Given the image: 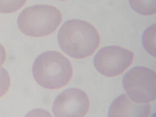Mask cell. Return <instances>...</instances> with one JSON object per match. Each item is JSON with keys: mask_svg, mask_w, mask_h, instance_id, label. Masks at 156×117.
<instances>
[{"mask_svg": "<svg viewBox=\"0 0 156 117\" xmlns=\"http://www.w3.org/2000/svg\"><path fill=\"white\" fill-rule=\"evenodd\" d=\"M58 40L63 52L73 58L80 59L93 55L99 46L100 37L97 29L91 23L72 19L62 26Z\"/></svg>", "mask_w": 156, "mask_h": 117, "instance_id": "cell-1", "label": "cell"}, {"mask_svg": "<svg viewBox=\"0 0 156 117\" xmlns=\"http://www.w3.org/2000/svg\"><path fill=\"white\" fill-rule=\"evenodd\" d=\"M32 71L38 85L49 90L65 86L73 73L69 60L61 53L53 51H47L38 55L34 61Z\"/></svg>", "mask_w": 156, "mask_h": 117, "instance_id": "cell-2", "label": "cell"}, {"mask_svg": "<svg viewBox=\"0 0 156 117\" xmlns=\"http://www.w3.org/2000/svg\"><path fill=\"white\" fill-rule=\"evenodd\" d=\"M62 15L57 8L35 5L24 9L18 18L20 30L26 35L39 37L54 33L61 23Z\"/></svg>", "mask_w": 156, "mask_h": 117, "instance_id": "cell-3", "label": "cell"}, {"mask_svg": "<svg viewBox=\"0 0 156 117\" xmlns=\"http://www.w3.org/2000/svg\"><path fill=\"white\" fill-rule=\"evenodd\" d=\"M122 84L128 96L135 102L147 103L156 99V73L149 68L130 69L124 76Z\"/></svg>", "mask_w": 156, "mask_h": 117, "instance_id": "cell-4", "label": "cell"}, {"mask_svg": "<svg viewBox=\"0 0 156 117\" xmlns=\"http://www.w3.org/2000/svg\"><path fill=\"white\" fill-rule=\"evenodd\" d=\"M134 53L120 46H108L100 50L93 60L95 69L102 75L112 77L124 73L133 62Z\"/></svg>", "mask_w": 156, "mask_h": 117, "instance_id": "cell-5", "label": "cell"}, {"mask_svg": "<svg viewBox=\"0 0 156 117\" xmlns=\"http://www.w3.org/2000/svg\"><path fill=\"white\" fill-rule=\"evenodd\" d=\"M90 108V100L82 90L72 88L61 92L55 99L52 111L55 117H82Z\"/></svg>", "mask_w": 156, "mask_h": 117, "instance_id": "cell-6", "label": "cell"}, {"mask_svg": "<svg viewBox=\"0 0 156 117\" xmlns=\"http://www.w3.org/2000/svg\"><path fill=\"white\" fill-rule=\"evenodd\" d=\"M151 107L148 104L133 101L126 94H122L114 100L110 105L108 117H149Z\"/></svg>", "mask_w": 156, "mask_h": 117, "instance_id": "cell-7", "label": "cell"}, {"mask_svg": "<svg viewBox=\"0 0 156 117\" xmlns=\"http://www.w3.org/2000/svg\"><path fill=\"white\" fill-rule=\"evenodd\" d=\"M133 10L143 16L156 13V0H129Z\"/></svg>", "mask_w": 156, "mask_h": 117, "instance_id": "cell-8", "label": "cell"}, {"mask_svg": "<svg viewBox=\"0 0 156 117\" xmlns=\"http://www.w3.org/2000/svg\"><path fill=\"white\" fill-rule=\"evenodd\" d=\"M156 24L150 26L146 29L142 36V43L144 48L151 55L156 57L155 50Z\"/></svg>", "mask_w": 156, "mask_h": 117, "instance_id": "cell-9", "label": "cell"}, {"mask_svg": "<svg viewBox=\"0 0 156 117\" xmlns=\"http://www.w3.org/2000/svg\"><path fill=\"white\" fill-rule=\"evenodd\" d=\"M26 0H0V12L9 13L21 8Z\"/></svg>", "mask_w": 156, "mask_h": 117, "instance_id": "cell-10", "label": "cell"}, {"mask_svg": "<svg viewBox=\"0 0 156 117\" xmlns=\"http://www.w3.org/2000/svg\"><path fill=\"white\" fill-rule=\"evenodd\" d=\"M10 85V77L6 69H0V98L8 92Z\"/></svg>", "mask_w": 156, "mask_h": 117, "instance_id": "cell-11", "label": "cell"}, {"mask_svg": "<svg viewBox=\"0 0 156 117\" xmlns=\"http://www.w3.org/2000/svg\"><path fill=\"white\" fill-rule=\"evenodd\" d=\"M6 58V52L4 47L2 44H0V67L4 62Z\"/></svg>", "mask_w": 156, "mask_h": 117, "instance_id": "cell-12", "label": "cell"}, {"mask_svg": "<svg viewBox=\"0 0 156 117\" xmlns=\"http://www.w3.org/2000/svg\"><path fill=\"white\" fill-rule=\"evenodd\" d=\"M59 1H66V0H59Z\"/></svg>", "mask_w": 156, "mask_h": 117, "instance_id": "cell-13", "label": "cell"}]
</instances>
